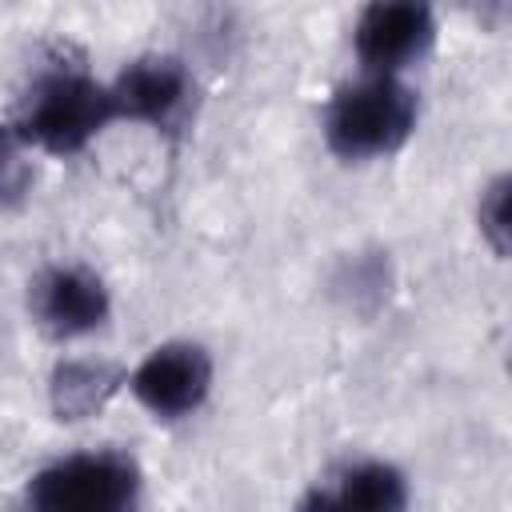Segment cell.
<instances>
[{
  "label": "cell",
  "instance_id": "cell-1",
  "mask_svg": "<svg viewBox=\"0 0 512 512\" xmlns=\"http://www.w3.org/2000/svg\"><path fill=\"white\" fill-rule=\"evenodd\" d=\"M112 120L116 116L108 84H100L80 64H52L28 84L12 128L24 148H40L48 156H76Z\"/></svg>",
  "mask_w": 512,
  "mask_h": 512
},
{
  "label": "cell",
  "instance_id": "cell-2",
  "mask_svg": "<svg viewBox=\"0 0 512 512\" xmlns=\"http://www.w3.org/2000/svg\"><path fill=\"white\" fill-rule=\"evenodd\" d=\"M420 100L400 76H360L344 84L324 112V140L340 160H380L416 132Z\"/></svg>",
  "mask_w": 512,
  "mask_h": 512
},
{
  "label": "cell",
  "instance_id": "cell-3",
  "mask_svg": "<svg viewBox=\"0 0 512 512\" xmlns=\"http://www.w3.org/2000/svg\"><path fill=\"white\" fill-rule=\"evenodd\" d=\"M144 476L120 448L72 452L44 464L20 500V512H140Z\"/></svg>",
  "mask_w": 512,
  "mask_h": 512
},
{
  "label": "cell",
  "instance_id": "cell-4",
  "mask_svg": "<svg viewBox=\"0 0 512 512\" xmlns=\"http://www.w3.org/2000/svg\"><path fill=\"white\" fill-rule=\"evenodd\" d=\"M128 388L156 420H184L212 392V356L204 344L168 340L136 364Z\"/></svg>",
  "mask_w": 512,
  "mask_h": 512
},
{
  "label": "cell",
  "instance_id": "cell-5",
  "mask_svg": "<svg viewBox=\"0 0 512 512\" xmlns=\"http://www.w3.org/2000/svg\"><path fill=\"white\" fill-rule=\"evenodd\" d=\"M352 44L364 76H396L436 44V16L424 0H376L360 12Z\"/></svg>",
  "mask_w": 512,
  "mask_h": 512
},
{
  "label": "cell",
  "instance_id": "cell-6",
  "mask_svg": "<svg viewBox=\"0 0 512 512\" xmlns=\"http://www.w3.org/2000/svg\"><path fill=\"white\" fill-rule=\"evenodd\" d=\"M28 312L52 340H76L104 328L112 300L104 280L84 264H52L28 288Z\"/></svg>",
  "mask_w": 512,
  "mask_h": 512
},
{
  "label": "cell",
  "instance_id": "cell-7",
  "mask_svg": "<svg viewBox=\"0 0 512 512\" xmlns=\"http://www.w3.org/2000/svg\"><path fill=\"white\" fill-rule=\"evenodd\" d=\"M112 116L152 128H180L192 108V76L176 56H140L112 84Z\"/></svg>",
  "mask_w": 512,
  "mask_h": 512
},
{
  "label": "cell",
  "instance_id": "cell-8",
  "mask_svg": "<svg viewBox=\"0 0 512 512\" xmlns=\"http://www.w3.org/2000/svg\"><path fill=\"white\" fill-rule=\"evenodd\" d=\"M296 512H408V480L388 460L348 464L336 484L312 488Z\"/></svg>",
  "mask_w": 512,
  "mask_h": 512
},
{
  "label": "cell",
  "instance_id": "cell-9",
  "mask_svg": "<svg viewBox=\"0 0 512 512\" xmlns=\"http://www.w3.org/2000/svg\"><path fill=\"white\" fill-rule=\"evenodd\" d=\"M124 372L104 360H60L48 380V400L56 420H84L108 404V396L120 388Z\"/></svg>",
  "mask_w": 512,
  "mask_h": 512
},
{
  "label": "cell",
  "instance_id": "cell-10",
  "mask_svg": "<svg viewBox=\"0 0 512 512\" xmlns=\"http://www.w3.org/2000/svg\"><path fill=\"white\" fill-rule=\"evenodd\" d=\"M512 176L500 172L484 192H480V208H476V220H480V236L488 240V248L504 260L508 256V240H512Z\"/></svg>",
  "mask_w": 512,
  "mask_h": 512
},
{
  "label": "cell",
  "instance_id": "cell-11",
  "mask_svg": "<svg viewBox=\"0 0 512 512\" xmlns=\"http://www.w3.org/2000/svg\"><path fill=\"white\" fill-rule=\"evenodd\" d=\"M32 184V168L24 160V140L16 136L12 124L0 120V212L20 204Z\"/></svg>",
  "mask_w": 512,
  "mask_h": 512
}]
</instances>
